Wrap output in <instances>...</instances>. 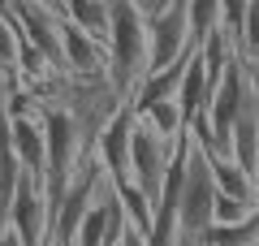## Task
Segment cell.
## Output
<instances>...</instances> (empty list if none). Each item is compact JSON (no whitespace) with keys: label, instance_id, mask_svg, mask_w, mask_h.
Returning <instances> with one entry per match:
<instances>
[{"label":"cell","instance_id":"2","mask_svg":"<svg viewBox=\"0 0 259 246\" xmlns=\"http://www.w3.org/2000/svg\"><path fill=\"white\" fill-rule=\"evenodd\" d=\"M173 147L177 143H164V138L139 117L134 143H130V182H139V190L147 194L151 203H160V194H164L168 164H173Z\"/></svg>","mask_w":259,"mask_h":246},{"label":"cell","instance_id":"14","mask_svg":"<svg viewBox=\"0 0 259 246\" xmlns=\"http://www.w3.org/2000/svg\"><path fill=\"white\" fill-rule=\"evenodd\" d=\"M221 13H225V35L238 48L242 44V26H246V13H250V0H221Z\"/></svg>","mask_w":259,"mask_h":246},{"label":"cell","instance_id":"13","mask_svg":"<svg viewBox=\"0 0 259 246\" xmlns=\"http://www.w3.org/2000/svg\"><path fill=\"white\" fill-rule=\"evenodd\" d=\"M238 56H246L250 65H259V0H250V13H246V26H242Z\"/></svg>","mask_w":259,"mask_h":246},{"label":"cell","instance_id":"8","mask_svg":"<svg viewBox=\"0 0 259 246\" xmlns=\"http://www.w3.org/2000/svg\"><path fill=\"white\" fill-rule=\"evenodd\" d=\"M203 155H207V169H212V177H216V190L229 194V199L250 203V208H259V177L255 173H246L229 151H203Z\"/></svg>","mask_w":259,"mask_h":246},{"label":"cell","instance_id":"1","mask_svg":"<svg viewBox=\"0 0 259 246\" xmlns=\"http://www.w3.org/2000/svg\"><path fill=\"white\" fill-rule=\"evenodd\" d=\"M151 78V26L134 0H112V30H108V87L117 100H134Z\"/></svg>","mask_w":259,"mask_h":246},{"label":"cell","instance_id":"9","mask_svg":"<svg viewBox=\"0 0 259 246\" xmlns=\"http://www.w3.org/2000/svg\"><path fill=\"white\" fill-rule=\"evenodd\" d=\"M65 18L82 26L87 35H95L108 48V30H112V0H65Z\"/></svg>","mask_w":259,"mask_h":246},{"label":"cell","instance_id":"12","mask_svg":"<svg viewBox=\"0 0 259 246\" xmlns=\"http://www.w3.org/2000/svg\"><path fill=\"white\" fill-rule=\"evenodd\" d=\"M190 9V30H194V44H207L216 30H225V13H221V0H186Z\"/></svg>","mask_w":259,"mask_h":246},{"label":"cell","instance_id":"15","mask_svg":"<svg viewBox=\"0 0 259 246\" xmlns=\"http://www.w3.org/2000/svg\"><path fill=\"white\" fill-rule=\"evenodd\" d=\"M259 208H250V203L242 199H229V194H216V225H242V220H250Z\"/></svg>","mask_w":259,"mask_h":246},{"label":"cell","instance_id":"3","mask_svg":"<svg viewBox=\"0 0 259 246\" xmlns=\"http://www.w3.org/2000/svg\"><path fill=\"white\" fill-rule=\"evenodd\" d=\"M147 26H151V73L168 69V65L186 61L190 52H199V48H203V44H194L186 0H182V5H173L168 13H160V18H151Z\"/></svg>","mask_w":259,"mask_h":246},{"label":"cell","instance_id":"4","mask_svg":"<svg viewBox=\"0 0 259 246\" xmlns=\"http://www.w3.org/2000/svg\"><path fill=\"white\" fill-rule=\"evenodd\" d=\"M13 18H18L22 39L35 44L39 52L48 56V65L69 78V69H65V39H61V13L44 9L39 0H13Z\"/></svg>","mask_w":259,"mask_h":246},{"label":"cell","instance_id":"10","mask_svg":"<svg viewBox=\"0 0 259 246\" xmlns=\"http://www.w3.org/2000/svg\"><path fill=\"white\" fill-rule=\"evenodd\" d=\"M112 186H117V199H121V208H125L130 225L139 229L143 237H151V229H156V203L139 190V182H130V177H121V182H112Z\"/></svg>","mask_w":259,"mask_h":246},{"label":"cell","instance_id":"6","mask_svg":"<svg viewBox=\"0 0 259 246\" xmlns=\"http://www.w3.org/2000/svg\"><path fill=\"white\" fill-rule=\"evenodd\" d=\"M134 126H139L134 104H121V108L112 112V121L100 130V138H95V155H100V164L108 169L112 182L130 177V143H134Z\"/></svg>","mask_w":259,"mask_h":246},{"label":"cell","instance_id":"11","mask_svg":"<svg viewBox=\"0 0 259 246\" xmlns=\"http://www.w3.org/2000/svg\"><path fill=\"white\" fill-rule=\"evenodd\" d=\"M139 117L147 121V126L156 130L164 143H177V138L190 134V126H186V117H182V108H177V100H160V104H151L147 112H139Z\"/></svg>","mask_w":259,"mask_h":246},{"label":"cell","instance_id":"16","mask_svg":"<svg viewBox=\"0 0 259 246\" xmlns=\"http://www.w3.org/2000/svg\"><path fill=\"white\" fill-rule=\"evenodd\" d=\"M134 5H139V13L151 22V18H160V13H168L173 5H182V0H134Z\"/></svg>","mask_w":259,"mask_h":246},{"label":"cell","instance_id":"7","mask_svg":"<svg viewBox=\"0 0 259 246\" xmlns=\"http://www.w3.org/2000/svg\"><path fill=\"white\" fill-rule=\"evenodd\" d=\"M9 138H13V151H18L22 169L35 177L48 173V134H44V108L39 112H22V117L9 121Z\"/></svg>","mask_w":259,"mask_h":246},{"label":"cell","instance_id":"5","mask_svg":"<svg viewBox=\"0 0 259 246\" xmlns=\"http://www.w3.org/2000/svg\"><path fill=\"white\" fill-rule=\"evenodd\" d=\"M125 229H130V216H125V208H121V199H117V186H112V177H108L104 190L95 194V203H91V212H87L82 229H78L74 246H121Z\"/></svg>","mask_w":259,"mask_h":246}]
</instances>
